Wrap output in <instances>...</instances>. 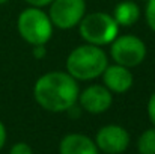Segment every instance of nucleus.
<instances>
[{"instance_id":"1","label":"nucleus","mask_w":155,"mask_h":154,"mask_svg":"<svg viewBox=\"0 0 155 154\" xmlns=\"http://www.w3.org/2000/svg\"><path fill=\"white\" fill-rule=\"evenodd\" d=\"M33 95L42 109L48 112H65L71 110L78 101L80 89L71 74L51 71L36 80Z\"/></svg>"},{"instance_id":"2","label":"nucleus","mask_w":155,"mask_h":154,"mask_svg":"<svg viewBox=\"0 0 155 154\" xmlns=\"http://www.w3.org/2000/svg\"><path fill=\"white\" fill-rule=\"evenodd\" d=\"M107 65V54L100 46L94 44H84L74 49L66 59V71L75 80H92L100 77Z\"/></svg>"},{"instance_id":"3","label":"nucleus","mask_w":155,"mask_h":154,"mask_svg":"<svg viewBox=\"0 0 155 154\" xmlns=\"http://www.w3.org/2000/svg\"><path fill=\"white\" fill-rule=\"evenodd\" d=\"M18 33L32 46H45L53 35V23L41 8H27L18 15Z\"/></svg>"},{"instance_id":"4","label":"nucleus","mask_w":155,"mask_h":154,"mask_svg":"<svg viewBox=\"0 0 155 154\" xmlns=\"http://www.w3.org/2000/svg\"><path fill=\"white\" fill-rule=\"evenodd\" d=\"M80 35L87 44L105 46L111 44L119 32V24L114 18L104 12H92L81 18Z\"/></svg>"},{"instance_id":"5","label":"nucleus","mask_w":155,"mask_h":154,"mask_svg":"<svg viewBox=\"0 0 155 154\" xmlns=\"http://www.w3.org/2000/svg\"><path fill=\"white\" fill-rule=\"evenodd\" d=\"M110 54L116 63L127 68H133L145 60L146 46L140 38L134 35H122L116 36L111 43Z\"/></svg>"},{"instance_id":"6","label":"nucleus","mask_w":155,"mask_h":154,"mask_svg":"<svg viewBox=\"0 0 155 154\" xmlns=\"http://www.w3.org/2000/svg\"><path fill=\"white\" fill-rule=\"evenodd\" d=\"M86 12L84 0H53L48 17L53 26L59 29H71L77 26Z\"/></svg>"},{"instance_id":"7","label":"nucleus","mask_w":155,"mask_h":154,"mask_svg":"<svg viewBox=\"0 0 155 154\" xmlns=\"http://www.w3.org/2000/svg\"><path fill=\"white\" fill-rule=\"evenodd\" d=\"M130 135L120 125H105L97 133V147L107 154H120L128 148Z\"/></svg>"},{"instance_id":"8","label":"nucleus","mask_w":155,"mask_h":154,"mask_svg":"<svg viewBox=\"0 0 155 154\" xmlns=\"http://www.w3.org/2000/svg\"><path fill=\"white\" fill-rule=\"evenodd\" d=\"M80 106L89 113H103L111 106V92L104 85H91L78 95Z\"/></svg>"},{"instance_id":"9","label":"nucleus","mask_w":155,"mask_h":154,"mask_svg":"<svg viewBox=\"0 0 155 154\" xmlns=\"http://www.w3.org/2000/svg\"><path fill=\"white\" fill-rule=\"evenodd\" d=\"M101 76H103L104 86L110 92L124 94L133 86V74H131L130 68L122 67L119 63L107 65V68L104 70Z\"/></svg>"},{"instance_id":"10","label":"nucleus","mask_w":155,"mask_h":154,"mask_svg":"<svg viewBox=\"0 0 155 154\" xmlns=\"http://www.w3.org/2000/svg\"><path fill=\"white\" fill-rule=\"evenodd\" d=\"M59 151L60 154H98V148L86 135L71 133L62 139Z\"/></svg>"},{"instance_id":"11","label":"nucleus","mask_w":155,"mask_h":154,"mask_svg":"<svg viewBox=\"0 0 155 154\" xmlns=\"http://www.w3.org/2000/svg\"><path fill=\"white\" fill-rule=\"evenodd\" d=\"M113 18L119 26L128 27L137 23V20L140 18V8L130 0L120 2L119 5H116L114 12H113Z\"/></svg>"},{"instance_id":"12","label":"nucleus","mask_w":155,"mask_h":154,"mask_svg":"<svg viewBox=\"0 0 155 154\" xmlns=\"http://www.w3.org/2000/svg\"><path fill=\"white\" fill-rule=\"evenodd\" d=\"M137 150L140 154H155V127L145 130L139 141H137Z\"/></svg>"},{"instance_id":"13","label":"nucleus","mask_w":155,"mask_h":154,"mask_svg":"<svg viewBox=\"0 0 155 154\" xmlns=\"http://www.w3.org/2000/svg\"><path fill=\"white\" fill-rule=\"evenodd\" d=\"M146 21L148 26L155 32V0H148L146 2Z\"/></svg>"},{"instance_id":"14","label":"nucleus","mask_w":155,"mask_h":154,"mask_svg":"<svg viewBox=\"0 0 155 154\" xmlns=\"http://www.w3.org/2000/svg\"><path fill=\"white\" fill-rule=\"evenodd\" d=\"M9 154H33V151H32L30 145H27L24 142H18L11 148Z\"/></svg>"},{"instance_id":"15","label":"nucleus","mask_w":155,"mask_h":154,"mask_svg":"<svg viewBox=\"0 0 155 154\" xmlns=\"http://www.w3.org/2000/svg\"><path fill=\"white\" fill-rule=\"evenodd\" d=\"M148 115H149V119L155 127V92L149 97V101H148Z\"/></svg>"},{"instance_id":"16","label":"nucleus","mask_w":155,"mask_h":154,"mask_svg":"<svg viewBox=\"0 0 155 154\" xmlns=\"http://www.w3.org/2000/svg\"><path fill=\"white\" fill-rule=\"evenodd\" d=\"M29 5H32V6H35V8H42V6H47V5H50L53 0H26Z\"/></svg>"},{"instance_id":"17","label":"nucleus","mask_w":155,"mask_h":154,"mask_svg":"<svg viewBox=\"0 0 155 154\" xmlns=\"http://www.w3.org/2000/svg\"><path fill=\"white\" fill-rule=\"evenodd\" d=\"M5 142H6V128H5L3 122L0 121V150L3 148Z\"/></svg>"},{"instance_id":"18","label":"nucleus","mask_w":155,"mask_h":154,"mask_svg":"<svg viewBox=\"0 0 155 154\" xmlns=\"http://www.w3.org/2000/svg\"><path fill=\"white\" fill-rule=\"evenodd\" d=\"M35 56L36 57H42L44 54H45V49H44V46H35Z\"/></svg>"},{"instance_id":"19","label":"nucleus","mask_w":155,"mask_h":154,"mask_svg":"<svg viewBox=\"0 0 155 154\" xmlns=\"http://www.w3.org/2000/svg\"><path fill=\"white\" fill-rule=\"evenodd\" d=\"M6 2H9V0H0V5H2V3H6Z\"/></svg>"},{"instance_id":"20","label":"nucleus","mask_w":155,"mask_h":154,"mask_svg":"<svg viewBox=\"0 0 155 154\" xmlns=\"http://www.w3.org/2000/svg\"><path fill=\"white\" fill-rule=\"evenodd\" d=\"M145 2H148V0H145Z\"/></svg>"}]
</instances>
